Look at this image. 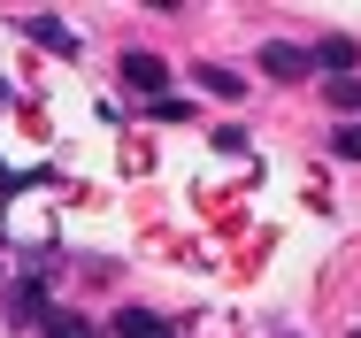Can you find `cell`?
<instances>
[{"mask_svg": "<svg viewBox=\"0 0 361 338\" xmlns=\"http://www.w3.org/2000/svg\"><path fill=\"white\" fill-rule=\"evenodd\" d=\"M354 62H361V39H315V69L354 77Z\"/></svg>", "mask_w": 361, "mask_h": 338, "instance_id": "cell-3", "label": "cell"}, {"mask_svg": "<svg viewBox=\"0 0 361 338\" xmlns=\"http://www.w3.org/2000/svg\"><path fill=\"white\" fill-rule=\"evenodd\" d=\"M192 77H200V85H208L216 100H246V77H238V69H231V62H200V69H192Z\"/></svg>", "mask_w": 361, "mask_h": 338, "instance_id": "cell-5", "label": "cell"}, {"mask_svg": "<svg viewBox=\"0 0 361 338\" xmlns=\"http://www.w3.org/2000/svg\"><path fill=\"white\" fill-rule=\"evenodd\" d=\"M116 338H177L154 308H116Z\"/></svg>", "mask_w": 361, "mask_h": 338, "instance_id": "cell-4", "label": "cell"}, {"mask_svg": "<svg viewBox=\"0 0 361 338\" xmlns=\"http://www.w3.org/2000/svg\"><path fill=\"white\" fill-rule=\"evenodd\" d=\"M23 31H31L39 47H54V54H77V31H70V23H62V16H31Z\"/></svg>", "mask_w": 361, "mask_h": 338, "instance_id": "cell-6", "label": "cell"}, {"mask_svg": "<svg viewBox=\"0 0 361 338\" xmlns=\"http://www.w3.org/2000/svg\"><path fill=\"white\" fill-rule=\"evenodd\" d=\"M354 338H361V331H354Z\"/></svg>", "mask_w": 361, "mask_h": 338, "instance_id": "cell-10", "label": "cell"}, {"mask_svg": "<svg viewBox=\"0 0 361 338\" xmlns=\"http://www.w3.org/2000/svg\"><path fill=\"white\" fill-rule=\"evenodd\" d=\"M262 69H269L277 85H300V77L315 69V47H292V39H262Z\"/></svg>", "mask_w": 361, "mask_h": 338, "instance_id": "cell-2", "label": "cell"}, {"mask_svg": "<svg viewBox=\"0 0 361 338\" xmlns=\"http://www.w3.org/2000/svg\"><path fill=\"white\" fill-rule=\"evenodd\" d=\"M323 100H331L338 116H354V108H361V77H331V92H323Z\"/></svg>", "mask_w": 361, "mask_h": 338, "instance_id": "cell-8", "label": "cell"}, {"mask_svg": "<svg viewBox=\"0 0 361 338\" xmlns=\"http://www.w3.org/2000/svg\"><path fill=\"white\" fill-rule=\"evenodd\" d=\"M39 338H100V331H92L85 315H47V323H39Z\"/></svg>", "mask_w": 361, "mask_h": 338, "instance_id": "cell-7", "label": "cell"}, {"mask_svg": "<svg viewBox=\"0 0 361 338\" xmlns=\"http://www.w3.org/2000/svg\"><path fill=\"white\" fill-rule=\"evenodd\" d=\"M123 85L146 92V100H169V62H161V54H146V47H131V54H123Z\"/></svg>", "mask_w": 361, "mask_h": 338, "instance_id": "cell-1", "label": "cell"}, {"mask_svg": "<svg viewBox=\"0 0 361 338\" xmlns=\"http://www.w3.org/2000/svg\"><path fill=\"white\" fill-rule=\"evenodd\" d=\"M331 146H338V154L354 162V154H361V123H338V138H331Z\"/></svg>", "mask_w": 361, "mask_h": 338, "instance_id": "cell-9", "label": "cell"}]
</instances>
